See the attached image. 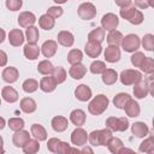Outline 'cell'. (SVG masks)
<instances>
[{
  "label": "cell",
  "instance_id": "cell-31",
  "mask_svg": "<svg viewBox=\"0 0 154 154\" xmlns=\"http://www.w3.org/2000/svg\"><path fill=\"white\" fill-rule=\"evenodd\" d=\"M123 34L118 30H111L107 35V42L109 46H120L122 45V40H123Z\"/></svg>",
  "mask_w": 154,
  "mask_h": 154
},
{
  "label": "cell",
  "instance_id": "cell-12",
  "mask_svg": "<svg viewBox=\"0 0 154 154\" xmlns=\"http://www.w3.org/2000/svg\"><path fill=\"white\" fill-rule=\"evenodd\" d=\"M123 109L125 111L126 116H128V117H131V118L138 117L140 113H141L140 105L137 103V101H135V100H132V99H129V100L126 101V103L124 105Z\"/></svg>",
  "mask_w": 154,
  "mask_h": 154
},
{
  "label": "cell",
  "instance_id": "cell-50",
  "mask_svg": "<svg viewBox=\"0 0 154 154\" xmlns=\"http://www.w3.org/2000/svg\"><path fill=\"white\" fill-rule=\"evenodd\" d=\"M71 152H78V149L71 148L67 142H63L61 141L60 144H59V148H58V153L59 154H67V153H71Z\"/></svg>",
  "mask_w": 154,
  "mask_h": 154
},
{
  "label": "cell",
  "instance_id": "cell-47",
  "mask_svg": "<svg viewBox=\"0 0 154 154\" xmlns=\"http://www.w3.org/2000/svg\"><path fill=\"white\" fill-rule=\"evenodd\" d=\"M144 58H146L144 53H142V52H134V54L131 55L130 60H131V64H132L135 67H140Z\"/></svg>",
  "mask_w": 154,
  "mask_h": 154
},
{
  "label": "cell",
  "instance_id": "cell-23",
  "mask_svg": "<svg viewBox=\"0 0 154 154\" xmlns=\"http://www.w3.org/2000/svg\"><path fill=\"white\" fill-rule=\"evenodd\" d=\"M103 55H105L106 61H108V63H117L120 59V51H119V48L117 46H108L105 49Z\"/></svg>",
  "mask_w": 154,
  "mask_h": 154
},
{
  "label": "cell",
  "instance_id": "cell-56",
  "mask_svg": "<svg viewBox=\"0 0 154 154\" xmlns=\"http://www.w3.org/2000/svg\"><path fill=\"white\" fill-rule=\"evenodd\" d=\"M5 38H6V32H5L4 29L0 28V43H2L5 41Z\"/></svg>",
  "mask_w": 154,
  "mask_h": 154
},
{
  "label": "cell",
  "instance_id": "cell-40",
  "mask_svg": "<svg viewBox=\"0 0 154 154\" xmlns=\"http://www.w3.org/2000/svg\"><path fill=\"white\" fill-rule=\"evenodd\" d=\"M52 76H53V78L55 79L57 84H60V83L65 82V79H66V71H65L64 67H61V66H57V67L53 69Z\"/></svg>",
  "mask_w": 154,
  "mask_h": 154
},
{
  "label": "cell",
  "instance_id": "cell-43",
  "mask_svg": "<svg viewBox=\"0 0 154 154\" xmlns=\"http://www.w3.org/2000/svg\"><path fill=\"white\" fill-rule=\"evenodd\" d=\"M90 72L94 73V75H99V73H102L105 70H106V64L101 60H94L91 64H90V67H89Z\"/></svg>",
  "mask_w": 154,
  "mask_h": 154
},
{
  "label": "cell",
  "instance_id": "cell-59",
  "mask_svg": "<svg viewBox=\"0 0 154 154\" xmlns=\"http://www.w3.org/2000/svg\"><path fill=\"white\" fill-rule=\"evenodd\" d=\"M53 1L57 2V4H60V5H61V4H65L67 0H53Z\"/></svg>",
  "mask_w": 154,
  "mask_h": 154
},
{
  "label": "cell",
  "instance_id": "cell-38",
  "mask_svg": "<svg viewBox=\"0 0 154 154\" xmlns=\"http://www.w3.org/2000/svg\"><path fill=\"white\" fill-rule=\"evenodd\" d=\"M22 88H23V90H24L25 93L31 94V93H34V91L37 90V88H38V82H37L36 79H34V78H28V79H25V81L23 82Z\"/></svg>",
  "mask_w": 154,
  "mask_h": 154
},
{
  "label": "cell",
  "instance_id": "cell-62",
  "mask_svg": "<svg viewBox=\"0 0 154 154\" xmlns=\"http://www.w3.org/2000/svg\"><path fill=\"white\" fill-rule=\"evenodd\" d=\"M0 106H1V99H0Z\"/></svg>",
  "mask_w": 154,
  "mask_h": 154
},
{
  "label": "cell",
  "instance_id": "cell-33",
  "mask_svg": "<svg viewBox=\"0 0 154 154\" xmlns=\"http://www.w3.org/2000/svg\"><path fill=\"white\" fill-rule=\"evenodd\" d=\"M22 149H23V152H24L25 154H35V153H37V152L40 150L38 141H37L36 138H34V140L29 138V140L26 141V143L22 147Z\"/></svg>",
  "mask_w": 154,
  "mask_h": 154
},
{
  "label": "cell",
  "instance_id": "cell-57",
  "mask_svg": "<svg viewBox=\"0 0 154 154\" xmlns=\"http://www.w3.org/2000/svg\"><path fill=\"white\" fill-rule=\"evenodd\" d=\"M5 125H6V122H5V119H4L2 117H0V130H2V129L5 128Z\"/></svg>",
  "mask_w": 154,
  "mask_h": 154
},
{
  "label": "cell",
  "instance_id": "cell-20",
  "mask_svg": "<svg viewBox=\"0 0 154 154\" xmlns=\"http://www.w3.org/2000/svg\"><path fill=\"white\" fill-rule=\"evenodd\" d=\"M40 89L45 93H52L55 88H57V82L55 79L53 78V76H49L47 75L46 77H43L41 81H40V84H38Z\"/></svg>",
  "mask_w": 154,
  "mask_h": 154
},
{
  "label": "cell",
  "instance_id": "cell-11",
  "mask_svg": "<svg viewBox=\"0 0 154 154\" xmlns=\"http://www.w3.org/2000/svg\"><path fill=\"white\" fill-rule=\"evenodd\" d=\"M24 34L20 29H12L8 32V42L13 47H19L24 42Z\"/></svg>",
  "mask_w": 154,
  "mask_h": 154
},
{
  "label": "cell",
  "instance_id": "cell-18",
  "mask_svg": "<svg viewBox=\"0 0 154 154\" xmlns=\"http://www.w3.org/2000/svg\"><path fill=\"white\" fill-rule=\"evenodd\" d=\"M30 138V135H29V131H26V130H23V129H20V130H18V131H14V135H13V137H12V142H13V144L16 146V147H23L25 143H26V141Z\"/></svg>",
  "mask_w": 154,
  "mask_h": 154
},
{
  "label": "cell",
  "instance_id": "cell-5",
  "mask_svg": "<svg viewBox=\"0 0 154 154\" xmlns=\"http://www.w3.org/2000/svg\"><path fill=\"white\" fill-rule=\"evenodd\" d=\"M105 125L111 131H120V132H123V131L128 130V128H129V120L125 117H120V118L109 117V118L106 119Z\"/></svg>",
  "mask_w": 154,
  "mask_h": 154
},
{
  "label": "cell",
  "instance_id": "cell-19",
  "mask_svg": "<svg viewBox=\"0 0 154 154\" xmlns=\"http://www.w3.org/2000/svg\"><path fill=\"white\" fill-rule=\"evenodd\" d=\"M85 119H87V116H85V112H84L83 109L76 108V109H73V111L70 113V122H71L73 125H76V126H82V125H84Z\"/></svg>",
  "mask_w": 154,
  "mask_h": 154
},
{
  "label": "cell",
  "instance_id": "cell-35",
  "mask_svg": "<svg viewBox=\"0 0 154 154\" xmlns=\"http://www.w3.org/2000/svg\"><path fill=\"white\" fill-rule=\"evenodd\" d=\"M25 37H26L28 43H36L38 41V37H40L38 28H36L34 25L28 26L25 30Z\"/></svg>",
  "mask_w": 154,
  "mask_h": 154
},
{
  "label": "cell",
  "instance_id": "cell-28",
  "mask_svg": "<svg viewBox=\"0 0 154 154\" xmlns=\"http://www.w3.org/2000/svg\"><path fill=\"white\" fill-rule=\"evenodd\" d=\"M30 132L34 136V138H36L38 142L47 140V131L41 124H32L30 128Z\"/></svg>",
  "mask_w": 154,
  "mask_h": 154
},
{
  "label": "cell",
  "instance_id": "cell-49",
  "mask_svg": "<svg viewBox=\"0 0 154 154\" xmlns=\"http://www.w3.org/2000/svg\"><path fill=\"white\" fill-rule=\"evenodd\" d=\"M23 5V0H6V7L10 11H18Z\"/></svg>",
  "mask_w": 154,
  "mask_h": 154
},
{
  "label": "cell",
  "instance_id": "cell-36",
  "mask_svg": "<svg viewBox=\"0 0 154 154\" xmlns=\"http://www.w3.org/2000/svg\"><path fill=\"white\" fill-rule=\"evenodd\" d=\"M138 150L141 153H148V154H152L154 153V138L153 136H149L148 138H146L138 147Z\"/></svg>",
  "mask_w": 154,
  "mask_h": 154
},
{
  "label": "cell",
  "instance_id": "cell-25",
  "mask_svg": "<svg viewBox=\"0 0 154 154\" xmlns=\"http://www.w3.org/2000/svg\"><path fill=\"white\" fill-rule=\"evenodd\" d=\"M58 43H60L64 47H71L75 42V37L72 35V32L67 31V30H61L58 34Z\"/></svg>",
  "mask_w": 154,
  "mask_h": 154
},
{
  "label": "cell",
  "instance_id": "cell-15",
  "mask_svg": "<svg viewBox=\"0 0 154 154\" xmlns=\"http://www.w3.org/2000/svg\"><path fill=\"white\" fill-rule=\"evenodd\" d=\"M57 49H58V43L54 40L45 41L43 45L41 46V52L45 58H52L57 53Z\"/></svg>",
  "mask_w": 154,
  "mask_h": 154
},
{
  "label": "cell",
  "instance_id": "cell-1",
  "mask_svg": "<svg viewBox=\"0 0 154 154\" xmlns=\"http://www.w3.org/2000/svg\"><path fill=\"white\" fill-rule=\"evenodd\" d=\"M112 137V131L108 128L101 130H94L88 134V141L91 146H107L108 141Z\"/></svg>",
  "mask_w": 154,
  "mask_h": 154
},
{
  "label": "cell",
  "instance_id": "cell-55",
  "mask_svg": "<svg viewBox=\"0 0 154 154\" xmlns=\"http://www.w3.org/2000/svg\"><path fill=\"white\" fill-rule=\"evenodd\" d=\"M114 1H116V5L122 8V7H125V6L131 5V1L132 0H114Z\"/></svg>",
  "mask_w": 154,
  "mask_h": 154
},
{
  "label": "cell",
  "instance_id": "cell-14",
  "mask_svg": "<svg viewBox=\"0 0 154 154\" xmlns=\"http://www.w3.org/2000/svg\"><path fill=\"white\" fill-rule=\"evenodd\" d=\"M75 96L79 101H88L91 99V89L87 84H79L75 89Z\"/></svg>",
  "mask_w": 154,
  "mask_h": 154
},
{
  "label": "cell",
  "instance_id": "cell-16",
  "mask_svg": "<svg viewBox=\"0 0 154 154\" xmlns=\"http://www.w3.org/2000/svg\"><path fill=\"white\" fill-rule=\"evenodd\" d=\"M1 77L2 79L6 82V83H14L18 77H19V72L17 70V67L14 66H8V67H5L2 70V73H1Z\"/></svg>",
  "mask_w": 154,
  "mask_h": 154
},
{
  "label": "cell",
  "instance_id": "cell-10",
  "mask_svg": "<svg viewBox=\"0 0 154 154\" xmlns=\"http://www.w3.org/2000/svg\"><path fill=\"white\" fill-rule=\"evenodd\" d=\"M84 52L89 58H97L102 52V46L95 41H88L84 47Z\"/></svg>",
  "mask_w": 154,
  "mask_h": 154
},
{
  "label": "cell",
  "instance_id": "cell-21",
  "mask_svg": "<svg viewBox=\"0 0 154 154\" xmlns=\"http://www.w3.org/2000/svg\"><path fill=\"white\" fill-rule=\"evenodd\" d=\"M1 96H2V99H4L6 102H8V103H13V102L18 101V97H19L17 90H16L13 87H10V85H6V87L2 88V90H1Z\"/></svg>",
  "mask_w": 154,
  "mask_h": 154
},
{
  "label": "cell",
  "instance_id": "cell-41",
  "mask_svg": "<svg viewBox=\"0 0 154 154\" xmlns=\"http://www.w3.org/2000/svg\"><path fill=\"white\" fill-rule=\"evenodd\" d=\"M141 70L144 72V73H148V75H152L154 72V59L150 58V57H146L141 64Z\"/></svg>",
  "mask_w": 154,
  "mask_h": 154
},
{
  "label": "cell",
  "instance_id": "cell-32",
  "mask_svg": "<svg viewBox=\"0 0 154 154\" xmlns=\"http://www.w3.org/2000/svg\"><path fill=\"white\" fill-rule=\"evenodd\" d=\"M103 40H105V29L102 26L95 28L88 34V41H95V42L101 43Z\"/></svg>",
  "mask_w": 154,
  "mask_h": 154
},
{
  "label": "cell",
  "instance_id": "cell-2",
  "mask_svg": "<svg viewBox=\"0 0 154 154\" xmlns=\"http://www.w3.org/2000/svg\"><path fill=\"white\" fill-rule=\"evenodd\" d=\"M108 103H109L108 97L106 95H103V94H99V95L94 96L93 100L89 102L88 111L93 116H100L101 113H103L107 109Z\"/></svg>",
  "mask_w": 154,
  "mask_h": 154
},
{
  "label": "cell",
  "instance_id": "cell-48",
  "mask_svg": "<svg viewBox=\"0 0 154 154\" xmlns=\"http://www.w3.org/2000/svg\"><path fill=\"white\" fill-rule=\"evenodd\" d=\"M60 140L57 138V137H52L48 140L47 142V149L52 153H58V148H59V144H60Z\"/></svg>",
  "mask_w": 154,
  "mask_h": 154
},
{
  "label": "cell",
  "instance_id": "cell-13",
  "mask_svg": "<svg viewBox=\"0 0 154 154\" xmlns=\"http://www.w3.org/2000/svg\"><path fill=\"white\" fill-rule=\"evenodd\" d=\"M17 19H18L19 26H22V28H28L30 25H34V23L36 22L35 14L32 12H29V11H24V12L19 13Z\"/></svg>",
  "mask_w": 154,
  "mask_h": 154
},
{
  "label": "cell",
  "instance_id": "cell-60",
  "mask_svg": "<svg viewBox=\"0 0 154 154\" xmlns=\"http://www.w3.org/2000/svg\"><path fill=\"white\" fill-rule=\"evenodd\" d=\"M0 153H5V149L2 148V146H0Z\"/></svg>",
  "mask_w": 154,
  "mask_h": 154
},
{
  "label": "cell",
  "instance_id": "cell-3",
  "mask_svg": "<svg viewBox=\"0 0 154 154\" xmlns=\"http://www.w3.org/2000/svg\"><path fill=\"white\" fill-rule=\"evenodd\" d=\"M123 85H134L138 81L142 79V73L137 70L132 69H125L120 72V76H118Z\"/></svg>",
  "mask_w": 154,
  "mask_h": 154
},
{
  "label": "cell",
  "instance_id": "cell-37",
  "mask_svg": "<svg viewBox=\"0 0 154 154\" xmlns=\"http://www.w3.org/2000/svg\"><path fill=\"white\" fill-rule=\"evenodd\" d=\"M53 69H54V66H53V64H52L49 60H42V61H40L38 65H37V71H38V73L45 75V76L52 75Z\"/></svg>",
  "mask_w": 154,
  "mask_h": 154
},
{
  "label": "cell",
  "instance_id": "cell-53",
  "mask_svg": "<svg viewBox=\"0 0 154 154\" xmlns=\"http://www.w3.org/2000/svg\"><path fill=\"white\" fill-rule=\"evenodd\" d=\"M135 5L144 10L148 7H153V0H135Z\"/></svg>",
  "mask_w": 154,
  "mask_h": 154
},
{
  "label": "cell",
  "instance_id": "cell-22",
  "mask_svg": "<svg viewBox=\"0 0 154 154\" xmlns=\"http://www.w3.org/2000/svg\"><path fill=\"white\" fill-rule=\"evenodd\" d=\"M131 132L136 137L142 138V137H146L149 134V128L143 122H136V123H134L131 125Z\"/></svg>",
  "mask_w": 154,
  "mask_h": 154
},
{
  "label": "cell",
  "instance_id": "cell-9",
  "mask_svg": "<svg viewBox=\"0 0 154 154\" xmlns=\"http://www.w3.org/2000/svg\"><path fill=\"white\" fill-rule=\"evenodd\" d=\"M118 24H119V19L114 13H106L101 18V26L107 31L117 29Z\"/></svg>",
  "mask_w": 154,
  "mask_h": 154
},
{
  "label": "cell",
  "instance_id": "cell-46",
  "mask_svg": "<svg viewBox=\"0 0 154 154\" xmlns=\"http://www.w3.org/2000/svg\"><path fill=\"white\" fill-rule=\"evenodd\" d=\"M8 128L12 131H18L24 128V120L22 118H11L8 119Z\"/></svg>",
  "mask_w": 154,
  "mask_h": 154
},
{
  "label": "cell",
  "instance_id": "cell-39",
  "mask_svg": "<svg viewBox=\"0 0 154 154\" xmlns=\"http://www.w3.org/2000/svg\"><path fill=\"white\" fill-rule=\"evenodd\" d=\"M83 59V53L79 51V49H71L69 53H67V61L72 65V64H77V63H81Z\"/></svg>",
  "mask_w": 154,
  "mask_h": 154
},
{
  "label": "cell",
  "instance_id": "cell-34",
  "mask_svg": "<svg viewBox=\"0 0 154 154\" xmlns=\"http://www.w3.org/2000/svg\"><path fill=\"white\" fill-rule=\"evenodd\" d=\"M124 147V144H123V141L120 140V138H118V137H111V140L108 141V143H107V148H108V150L111 152V153H113V154H119V152H120V149Z\"/></svg>",
  "mask_w": 154,
  "mask_h": 154
},
{
  "label": "cell",
  "instance_id": "cell-61",
  "mask_svg": "<svg viewBox=\"0 0 154 154\" xmlns=\"http://www.w3.org/2000/svg\"><path fill=\"white\" fill-rule=\"evenodd\" d=\"M4 144V140H2V137L0 136V146H2Z\"/></svg>",
  "mask_w": 154,
  "mask_h": 154
},
{
  "label": "cell",
  "instance_id": "cell-45",
  "mask_svg": "<svg viewBox=\"0 0 154 154\" xmlns=\"http://www.w3.org/2000/svg\"><path fill=\"white\" fill-rule=\"evenodd\" d=\"M141 43H142V46H143V48H144L146 51L152 52V51L154 49V35H152V34H146V35L143 36Z\"/></svg>",
  "mask_w": 154,
  "mask_h": 154
},
{
  "label": "cell",
  "instance_id": "cell-6",
  "mask_svg": "<svg viewBox=\"0 0 154 154\" xmlns=\"http://www.w3.org/2000/svg\"><path fill=\"white\" fill-rule=\"evenodd\" d=\"M141 46V40L136 34H129L122 40V47L125 52L134 53L136 52Z\"/></svg>",
  "mask_w": 154,
  "mask_h": 154
},
{
  "label": "cell",
  "instance_id": "cell-42",
  "mask_svg": "<svg viewBox=\"0 0 154 154\" xmlns=\"http://www.w3.org/2000/svg\"><path fill=\"white\" fill-rule=\"evenodd\" d=\"M129 99H131V96L129 94H126V93H119V94H117L113 97V103H114V106L117 108H120L122 109Z\"/></svg>",
  "mask_w": 154,
  "mask_h": 154
},
{
  "label": "cell",
  "instance_id": "cell-8",
  "mask_svg": "<svg viewBox=\"0 0 154 154\" xmlns=\"http://www.w3.org/2000/svg\"><path fill=\"white\" fill-rule=\"evenodd\" d=\"M88 141V134L84 129H82L81 126H77L72 134H71V142L72 144H75L76 147H82L84 144H87Z\"/></svg>",
  "mask_w": 154,
  "mask_h": 154
},
{
  "label": "cell",
  "instance_id": "cell-51",
  "mask_svg": "<svg viewBox=\"0 0 154 154\" xmlns=\"http://www.w3.org/2000/svg\"><path fill=\"white\" fill-rule=\"evenodd\" d=\"M47 14H49L53 18H58L63 14V8L60 6H52L47 10Z\"/></svg>",
  "mask_w": 154,
  "mask_h": 154
},
{
  "label": "cell",
  "instance_id": "cell-24",
  "mask_svg": "<svg viewBox=\"0 0 154 154\" xmlns=\"http://www.w3.org/2000/svg\"><path fill=\"white\" fill-rule=\"evenodd\" d=\"M85 73H87V67L81 63L72 64L70 70H69V75L73 79H81V78H83L85 76Z\"/></svg>",
  "mask_w": 154,
  "mask_h": 154
},
{
  "label": "cell",
  "instance_id": "cell-30",
  "mask_svg": "<svg viewBox=\"0 0 154 154\" xmlns=\"http://www.w3.org/2000/svg\"><path fill=\"white\" fill-rule=\"evenodd\" d=\"M38 25L41 29H45V30H52L55 25V20L53 17H51L49 14H42L40 18H38Z\"/></svg>",
  "mask_w": 154,
  "mask_h": 154
},
{
  "label": "cell",
  "instance_id": "cell-26",
  "mask_svg": "<svg viewBox=\"0 0 154 154\" xmlns=\"http://www.w3.org/2000/svg\"><path fill=\"white\" fill-rule=\"evenodd\" d=\"M23 53H24V55H25L26 59L35 60L40 55V48H38V46L36 43H28V45L24 46Z\"/></svg>",
  "mask_w": 154,
  "mask_h": 154
},
{
  "label": "cell",
  "instance_id": "cell-44",
  "mask_svg": "<svg viewBox=\"0 0 154 154\" xmlns=\"http://www.w3.org/2000/svg\"><path fill=\"white\" fill-rule=\"evenodd\" d=\"M136 11H137V8H136L135 6H131V5H129V6L122 7V8H120V12H119V14H120V17H122L123 19L130 20V19H131V17L135 14V12H136Z\"/></svg>",
  "mask_w": 154,
  "mask_h": 154
},
{
  "label": "cell",
  "instance_id": "cell-17",
  "mask_svg": "<svg viewBox=\"0 0 154 154\" xmlns=\"http://www.w3.org/2000/svg\"><path fill=\"white\" fill-rule=\"evenodd\" d=\"M51 125H52V128H53V130L55 132H63V131H65L67 129L69 120H67V118H65L63 116H55L52 119Z\"/></svg>",
  "mask_w": 154,
  "mask_h": 154
},
{
  "label": "cell",
  "instance_id": "cell-4",
  "mask_svg": "<svg viewBox=\"0 0 154 154\" xmlns=\"http://www.w3.org/2000/svg\"><path fill=\"white\" fill-rule=\"evenodd\" d=\"M152 82L153 76H150L147 81H138L134 84V95L137 99H144L149 93L152 94Z\"/></svg>",
  "mask_w": 154,
  "mask_h": 154
},
{
  "label": "cell",
  "instance_id": "cell-52",
  "mask_svg": "<svg viewBox=\"0 0 154 154\" xmlns=\"http://www.w3.org/2000/svg\"><path fill=\"white\" fill-rule=\"evenodd\" d=\"M129 22H130L131 24H134V25H138V24H141V23L143 22V13H142L141 11L137 10Z\"/></svg>",
  "mask_w": 154,
  "mask_h": 154
},
{
  "label": "cell",
  "instance_id": "cell-54",
  "mask_svg": "<svg viewBox=\"0 0 154 154\" xmlns=\"http://www.w3.org/2000/svg\"><path fill=\"white\" fill-rule=\"evenodd\" d=\"M7 64V54L0 49V67L5 66Z\"/></svg>",
  "mask_w": 154,
  "mask_h": 154
},
{
  "label": "cell",
  "instance_id": "cell-27",
  "mask_svg": "<svg viewBox=\"0 0 154 154\" xmlns=\"http://www.w3.org/2000/svg\"><path fill=\"white\" fill-rule=\"evenodd\" d=\"M19 106H20V109H22L24 113H28V114L35 112V111H36V107H37L36 101H35L34 99H31V97H23V99L20 100Z\"/></svg>",
  "mask_w": 154,
  "mask_h": 154
},
{
  "label": "cell",
  "instance_id": "cell-58",
  "mask_svg": "<svg viewBox=\"0 0 154 154\" xmlns=\"http://www.w3.org/2000/svg\"><path fill=\"white\" fill-rule=\"evenodd\" d=\"M81 152H83V153H85V152H89V153H93V149L91 148H88V147H85V148H83Z\"/></svg>",
  "mask_w": 154,
  "mask_h": 154
},
{
  "label": "cell",
  "instance_id": "cell-7",
  "mask_svg": "<svg viewBox=\"0 0 154 154\" xmlns=\"http://www.w3.org/2000/svg\"><path fill=\"white\" fill-rule=\"evenodd\" d=\"M77 13H78L81 19L90 20L96 16V7L91 2H83L78 6Z\"/></svg>",
  "mask_w": 154,
  "mask_h": 154
},
{
  "label": "cell",
  "instance_id": "cell-29",
  "mask_svg": "<svg viewBox=\"0 0 154 154\" xmlns=\"http://www.w3.org/2000/svg\"><path fill=\"white\" fill-rule=\"evenodd\" d=\"M118 81V73L113 69H106L102 72V82L106 85H112Z\"/></svg>",
  "mask_w": 154,
  "mask_h": 154
}]
</instances>
